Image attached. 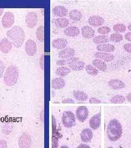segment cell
<instances>
[{"mask_svg":"<svg viewBox=\"0 0 131 148\" xmlns=\"http://www.w3.org/2000/svg\"><path fill=\"white\" fill-rule=\"evenodd\" d=\"M6 35L16 48L20 47L24 42L25 34L22 27L19 26L13 27L7 32Z\"/></svg>","mask_w":131,"mask_h":148,"instance_id":"cell-1","label":"cell"},{"mask_svg":"<svg viewBox=\"0 0 131 148\" xmlns=\"http://www.w3.org/2000/svg\"><path fill=\"white\" fill-rule=\"evenodd\" d=\"M107 136L112 142H115L120 138L122 134V127L120 122L114 119L111 120L107 130Z\"/></svg>","mask_w":131,"mask_h":148,"instance_id":"cell-2","label":"cell"},{"mask_svg":"<svg viewBox=\"0 0 131 148\" xmlns=\"http://www.w3.org/2000/svg\"><path fill=\"white\" fill-rule=\"evenodd\" d=\"M19 75V69L16 66L14 65L9 66L5 70V75L3 76L5 84L9 87L16 85L18 81Z\"/></svg>","mask_w":131,"mask_h":148,"instance_id":"cell-3","label":"cell"},{"mask_svg":"<svg viewBox=\"0 0 131 148\" xmlns=\"http://www.w3.org/2000/svg\"><path fill=\"white\" fill-rule=\"evenodd\" d=\"M56 64L62 66H63V65H68L70 69L74 71H81L84 69L85 66L84 62L75 57L58 60L56 62Z\"/></svg>","mask_w":131,"mask_h":148,"instance_id":"cell-4","label":"cell"},{"mask_svg":"<svg viewBox=\"0 0 131 148\" xmlns=\"http://www.w3.org/2000/svg\"><path fill=\"white\" fill-rule=\"evenodd\" d=\"M63 126L67 128L74 127L76 125V117L73 112L70 111H63L62 117Z\"/></svg>","mask_w":131,"mask_h":148,"instance_id":"cell-5","label":"cell"},{"mask_svg":"<svg viewBox=\"0 0 131 148\" xmlns=\"http://www.w3.org/2000/svg\"><path fill=\"white\" fill-rule=\"evenodd\" d=\"M31 143V138L28 133H23L19 138L18 145L19 148H30Z\"/></svg>","mask_w":131,"mask_h":148,"instance_id":"cell-6","label":"cell"},{"mask_svg":"<svg viewBox=\"0 0 131 148\" xmlns=\"http://www.w3.org/2000/svg\"><path fill=\"white\" fill-rule=\"evenodd\" d=\"M15 16L11 12H6L2 18V25L4 28L8 29L12 27L14 23Z\"/></svg>","mask_w":131,"mask_h":148,"instance_id":"cell-7","label":"cell"},{"mask_svg":"<svg viewBox=\"0 0 131 148\" xmlns=\"http://www.w3.org/2000/svg\"><path fill=\"white\" fill-rule=\"evenodd\" d=\"M38 21V16L35 12H29L25 17V23L27 27L30 29H33L36 26Z\"/></svg>","mask_w":131,"mask_h":148,"instance_id":"cell-8","label":"cell"},{"mask_svg":"<svg viewBox=\"0 0 131 148\" xmlns=\"http://www.w3.org/2000/svg\"><path fill=\"white\" fill-rule=\"evenodd\" d=\"M37 45L35 41L31 39H29L26 41L25 45V50L29 56H34L37 53Z\"/></svg>","mask_w":131,"mask_h":148,"instance_id":"cell-9","label":"cell"},{"mask_svg":"<svg viewBox=\"0 0 131 148\" xmlns=\"http://www.w3.org/2000/svg\"><path fill=\"white\" fill-rule=\"evenodd\" d=\"M89 114L88 109L85 106H78L76 110V116L78 121L81 122L86 121Z\"/></svg>","mask_w":131,"mask_h":148,"instance_id":"cell-10","label":"cell"},{"mask_svg":"<svg viewBox=\"0 0 131 148\" xmlns=\"http://www.w3.org/2000/svg\"><path fill=\"white\" fill-rule=\"evenodd\" d=\"M13 47V44L7 37H4L0 41V51L3 53L7 54L11 51Z\"/></svg>","mask_w":131,"mask_h":148,"instance_id":"cell-11","label":"cell"},{"mask_svg":"<svg viewBox=\"0 0 131 148\" xmlns=\"http://www.w3.org/2000/svg\"><path fill=\"white\" fill-rule=\"evenodd\" d=\"M101 122V114L99 112L94 116L92 117L89 121V125L90 127L94 130H96L100 128Z\"/></svg>","mask_w":131,"mask_h":148,"instance_id":"cell-12","label":"cell"},{"mask_svg":"<svg viewBox=\"0 0 131 148\" xmlns=\"http://www.w3.org/2000/svg\"><path fill=\"white\" fill-rule=\"evenodd\" d=\"M93 137V133L89 128H85L80 133L81 140L84 143H89Z\"/></svg>","mask_w":131,"mask_h":148,"instance_id":"cell-13","label":"cell"},{"mask_svg":"<svg viewBox=\"0 0 131 148\" xmlns=\"http://www.w3.org/2000/svg\"><path fill=\"white\" fill-rule=\"evenodd\" d=\"M75 52L73 49L71 48H66L61 50L58 53V57L61 59H69L73 57Z\"/></svg>","mask_w":131,"mask_h":148,"instance_id":"cell-14","label":"cell"},{"mask_svg":"<svg viewBox=\"0 0 131 148\" xmlns=\"http://www.w3.org/2000/svg\"><path fill=\"white\" fill-rule=\"evenodd\" d=\"M68 44L67 40L63 38H58L53 40L52 46L53 47L57 49H64L67 47Z\"/></svg>","mask_w":131,"mask_h":148,"instance_id":"cell-15","label":"cell"},{"mask_svg":"<svg viewBox=\"0 0 131 148\" xmlns=\"http://www.w3.org/2000/svg\"><path fill=\"white\" fill-rule=\"evenodd\" d=\"M88 23L90 25H92V27H100L104 24L105 20L100 16H92L89 18Z\"/></svg>","mask_w":131,"mask_h":148,"instance_id":"cell-16","label":"cell"},{"mask_svg":"<svg viewBox=\"0 0 131 148\" xmlns=\"http://www.w3.org/2000/svg\"><path fill=\"white\" fill-rule=\"evenodd\" d=\"M52 13L55 16L63 18L68 14V10L62 5H58L52 9Z\"/></svg>","mask_w":131,"mask_h":148,"instance_id":"cell-17","label":"cell"},{"mask_svg":"<svg viewBox=\"0 0 131 148\" xmlns=\"http://www.w3.org/2000/svg\"><path fill=\"white\" fill-rule=\"evenodd\" d=\"M94 57L100 59V60H103L105 62H111L113 60L115 57L113 54L105 52H98L94 54Z\"/></svg>","mask_w":131,"mask_h":148,"instance_id":"cell-18","label":"cell"},{"mask_svg":"<svg viewBox=\"0 0 131 148\" xmlns=\"http://www.w3.org/2000/svg\"><path fill=\"white\" fill-rule=\"evenodd\" d=\"M108 85L114 90H121L126 87L125 84L120 79H111L108 82Z\"/></svg>","mask_w":131,"mask_h":148,"instance_id":"cell-19","label":"cell"},{"mask_svg":"<svg viewBox=\"0 0 131 148\" xmlns=\"http://www.w3.org/2000/svg\"><path fill=\"white\" fill-rule=\"evenodd\" d=\"M81 34L85 38L91 39L94 37L95 32L91 27L84 26L81 28Z\"/></svg>","mask_w":131,"mask_h":148,"instance_id":"cell-20","label":"cell"},{"mask_svg":"<svg viewBox=\"0 0 131 148\" xmlns=\"http://www.w3.org/2000/svg\"><path fill=\"white\" fill-rule=\"evenodd\" d=\"M64 33L68 37H76L80 34V30L77 27L70 26L65 29Z\"/></svg>","mask_w":131,"mask_h":148,"instance_id":"cell-21","label":"cell"},{"mask_svg":"<svg viewBox=\"0 0 131 148\" xmlns=\"http://www.w3.org/2000/svg\"><path fill=\"white\" fill-rule=\"evenodd\" d=\"M97 49L101 52L109 53V52H114L115 49V47L112 44L104 43V44L98 45L97 46Z\"/></svg>","mask_w":131,"mask_h":148,"instance_id":"cell-22","label":"cell"},{"mask_svg":"<svg viewBox=\"0 0 131 148\" xmlns=\"http://www.w3.org/2000/svg\"><path fill=\"white\" fill-rule=\"evenodd\" d=\"M66 86L64 79L61 77H57L53 79L52 81V87L55 90H60Z\"/></svg>","mask_w":131,"mask_h":148,"instance_id":"cell-23","label":"cell"},{"mask_svg":"<svg viewBox=\"0 0 131 148\" xmlns=\"http://www.w3.org/2000/svg\"><path fill=\"white\" fill-rule=\"evenodd\" d=\"M92 64L96 69H99L100 70L103 72L106 71L107 70V66L105 63L100 59H94L92 61Z\"/></svg>","mask_w":131,"mask_h":148,"instance_id":"cell-24","label":"cell"},{"mask_svg":"<svg viewBox=\"0 0 131 148\" xmlns=\"http://www.w3.org/2000/svg\"><path fill=\"white\" fill-rule=\"evenodd\" d=\"M74 98L80 101H85L88 99V95L85 92L79 90H75L73 92Z\"/></svg>","mask_w":131,"mask_h":148,"instance_id":"cell-25","label":"cell"},{"mask_svg":"<svg viewBox=\"0 0 131 148\" xmlns=\"http://www.w3.org/2000/svg\"><path fill=\"white\" fill-rule=\"evenodd\" d=\"M82 13L81 12L77 10H73L71 11L69 14V17L70 19L73 21H79L82 18Z\"/></svg>","mask_w":131,"mask_h":148,"instance_id":"cell-26","label":"cell"},{"mask_svg":"<svg viewBox=\"0 0 131 148\" xmlns=\"http://www.w3.org/2000/svg\"><path fill=\"white\" fill-rule=\"evenodd\" d=\"M71 70L67 66H61L58 68L55 71V74L56 75L61 77H65L68 74L71 73Z\"/></svg>","mask_w":131,"mask_h":148,"instance_id":"cell-27","label":"cell"},{"mask_svg":"<svg viewBox=\"0 0 131 148\" xmlns=\"http://www.w3.org/2000/svg\"><path fill=\"white\" fill-rule=\"evenodd\" d=\"M55 25L60 28H64L68 27L69 24V21L66 18H60L55 20Z\"/></svg>","mask_w":131,"mask_h":148,"instance_id":"cell-28","label":"cell"},{"mask_svg":"<svg viewBox=\"0 0 131 148\" xmlns=\"http://www.w3.org/2000/svg\"><path fill=\"white\" fill-rule=\"evenodd\" d=\"M93 41L96 44H104L105 43L108 42L109 41V38L108 36L105 35H98L94 37Z\"/></svg>","mask_w":131,"mask_h":148,"instance_id":"cell-29","label":"cell"},{"mask_svg":"<svg viewBox=\"0 0 131 148\" xmlns=\"http://www.w3.org/2000/svg\"><path fill=\"white\" fill-rule=\"evenodd\" d=\"M36 36L37 40L41 42H44V27L41 25L37 28L36 30Z\"/></svg>","mask_w":131,"mask_h":148,"instance_id":"cell-30","label":"cell"},{"mask_svg":"<svg viewBox=\"0 0 131 148\" xmlns=\"http://www.w3.org/2000/svg\"><path fill=\"white\" fill-rule=\"evenodd\" d=\"M126 101L125 98L122 95H117L113 97L110 99V103L113 104H122Z\"/></svg>","mask_w":131,"mask_h":148,"instance_id":"cell-31","label":"cell"},{"mask_svg":"<svg viewBox=\"0 0 131 148\" xmlns=\"http://www.w3.org/2000/svg\"><path fill=\"white\" fill-rule=\"evenodd\" d=\"M85 70L86 71L88 74L91 75L92 76H96L99 73L98 70L91 64H88L86 66Z\"/></svg>","mask_w":131,"mask_h":148,"instance_id":"cell-32","label":"cell"},{"mask_svg":"<svg viewBox=\"0 0 131 148\" xmlns=\"http://www.w3.org/2000/svg\"><path fill=\"white\" fill-rule=\"evenodd\" d=\"M113 30L114 32H117V34L124 32L126 30V26L124 24H121V23L116 24L114 25Z\"/></svg>","mask_w":131,"mask_h":148,"instance_id":"cell-33","label":"cell"},{"mask_svg":"<svg viewBox=\"0 0 131 148\" xmlns=\"http://www.w3.org/2000/svg\"><path fill=\"white\" fill-rule=\"evenodd\" d=\"M110 40L114 42L119 43L123 40V36L122 35L115 33L110 35Z\"/></svg>","mask_w":131,"mask_h":148,"instance_id":"cell-34","label":"cell"},{"mask_svg":"<svg viewBox=\"0 0 131 148\" xmlns=\"http://www.w3.org/2000/svg\"><path fill=\"white\" fill-rule=\"evenodd\" d=\"M110 27H107V26H102L99 27L97 30V32L99 33L102 34V35H105L106 34H108L110 32Z\"/></svg>","mask_w":131,"mask_h":148,"instance_id":"cell-35","label":"cell"},{"mask_svg":"<svg viewBox=\"0 0 131 148\" xmlns=\"http://www.w3.org/2000/svg\"><path fill=\"white\" fill-rule=\"evenodd\" d=\"M5 69V64L2 60H0V79L2 78L3 76Z\"/></svg>","mask_w":131,"mask_h":148,"instance_id":"cell-36","label":"cell"},{"mask_svg":"<svg viewBox=\"0 0 131 148\" xmlns=\"http://www.w3.org/2000/svg\"><path fill=\"white\" fill-rule=\"evenodd\" d=\"M124 48L126 52L131 53V43H126L124 45Z\"/></svg>","mask_w":131,"mask_h":148,"instance_id":"cell-37","label":"cell"},{"mask_svg":"<svg viewBox=\"0 0 131 148\" xmlns=\"http://www.w3.org/2000/svg\"><path fill=\"white\" fill-rule=\"evenodd\" d=\"M0 148H8L7 143L5 140H0Z\"/></svg>","mask_w":131,"mask_h":148,"instance_id":"cell-38","label":"cell"},{"mask_svg":"<svg viewBox=\"0 0 131 148\" xmlns=\"http://www.w3.org/2000/svg\"><path fill=\"white\" fill-rule=\"evenodd\" d=\"M90 103H92V104H100L101 103L102 101L98 99H96L95 98H90V99L89 100Z\"/></svg>","mask_w":131,"mask_h":148,"instance_id":"cell-39","label":"cell"},{"mask_svg":"<svg viewBox=\"0 0 131 148\" xmlns=\"http://www.w3.org/2000/svg\"><path fill=\"white\" fill-rule=\"evenodd\" d=\"M62 103L63 104H72V103H74L75 102L73 99H70V98H67V99H65L63 100Z\"/></svg>","mask_w":131,"mask_h":148,"instance_id":"cell-40","label":"cell"},{"mask_svg":"<svg viewBox=\"0 0 131 148\" xmlns=\"http://www.w3.org/2000/svg\"><path fill=\"white\" fill-rule=\"evenodd\" d=\"M125 37L126 40L131 42V32H127L125 34Z\"/></svg>","mask_w":131,"mask_h":148,"instance_id":"cell-41","label":"cell"},{"mask_svg":"<svg viewBox=\"0 0 131 148\" xmlns=\"http://www.w3.org/2000/svg\"><path fill=\"white\" fill-rule=\"evenodd\" d=\"M77 148H91L89 145L85 144H81Z\"/></svg>","mask_w":131,"mask_h":148,"instance_id":"cell-42","label":"cell"},{"mask_svg":"<svg viewBox=\"0 0 131 148\" xmlns=\"http://www.w3.org/2000/svg\"><path fill=\"white\" fill-rule=\"evenodd\" d=\"M126 98H127V101L131 103V93H130V94H128V95H127Z\"/></svg>","mask_w":131,"mask_h":148,"instance_id":"cell-43","label":"cell"},{"mask_svg":"<svg viewBox=\"0 0 131 148\" xmlns=\"http://www.w3.org/2000/svg\"><path fill=\"white\" fill-rule=\"evenodd\" d=\"M3 11H4L3 8H0V16L2 15Z\"/></svg>","mask_w":131,"mask_h":148,"instance_id":"cell-44","label":"cell"},{"mask_svg":"<svg viewBox=\"0 0 131 148\" xmlns=\"http://www.w3.org/2000/svg\"><path fill=\"white\" fill-rule=\"evenodd\" d=\"M127 28H128V29L130 31H131V24H130L128 25Z\"/></svg>","mask_w":131,"mask_h":148,"instance_id":"cell-45","label":"cell"},{"mask_svg":"<svg viewBox=\"0 0 131 148\" xmlns=\"http://www.w3.org/2000/svg\"><path fill=\"white\" fill-rule=\"evenodd\" d=\"M59 148H69L68 147V146L67 145H62L61 147H60Z\"/></svg>","mask_w":131,"mask_h":148,"instance_id":"cell-46","label":"cell"},{"mask_svg":"<svg viewBox=\"0 0 131 148\" xmlns=\"http://www.w3.org/2000/svg\"><path fill=\"white\" fill-rule=\"evenodd\" d=\"M108 148H113L112 147H108Z\"/></svg>","mask_w":131,"mask_h":148,"instance_id":"cell-47","label":"cell"},{"mask_svg":"<svg viewBox=\"0 0 131 148\" xmlns=\"http://www.w3.org/2000/svg\"></svg>","mask_w":131,"mask_h":148,"instance_id":"cell-48","label":"cell"}]
</instances>
